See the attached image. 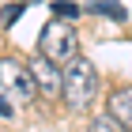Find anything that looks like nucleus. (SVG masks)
<instances>
[{
    "label": "nucleus",
    "instance_id": "8",
    "mask_svg": "<svg viewBox=\"0 0 132 132\" xmlns=\"http://www.w3.org/2000/svg\"><path fill=\"white\" fill-rule=\"evenodd\" d=\"M23 8H27V0H15V4H8V8L0 11V23H4V27H11V23L23 15Z\"/></svg>",
    "mask_w": 132,
    "mask_h": 132
},
{
    "label": "nucleus",
    "instance_id": "1",
    "mask_svg": "<svg viewBox=\"0 0 132 132\" xmlns=\"http://www.w3.org/2000/svg\"><path fill=\"white\" fill-rule=\"evenodd\" d=\"M94 98H98V68L87 57H76L64 68V102L76 113H83V110H91Z\"/></svg>",
    "mask_w": 132,
    "mask_h": 132
},
{
    "label": "nucleus",
    "instance_id": "9",
    "mask_svg": "<svg viewBox=\"0 0 132 132\" xmlns=\"http://www.w3.org/2000/svg\"><path fill=\"white\" fill-rule=\"evenodd\" d=\"M53 11H57V19H68V23L79 15V8H76L72 0H57V4H53Z\"/></svg>",
    "mask_w": 132,
    "mask_h": 132
},
{
    "label": "nucleus",
    "instance_id": "5",
    "mask_svg": "<svg viewBox=\"0 0 132 132\" xmlns=\"http://www.w3.org/2000/svg\"><path fill=\"white\" fill-rule=\"evenodd\" d=\"M106 110L121 128H132V87H117L110 94V102H106Z\"/></svg>",
    "mask_w": 132,
    "mask_h": 132
},
{
    "label": "nucleus",
    "instance_id": "10",
    "mask_svg": "<svg viewBox=\"0 0 132 132\" xmlns=\"http://www.w3.org/2000/svg\"><path fill=\"white\" fill-rule=\"evenodd\" d=\"M0 113H4V117H11V106H8V102H0Z\"/></svg>",
    "mask_w": 132,
    "mask_h": 132
},
{
    "label": "nucleus",
    "instance_id": "7",
    "mask_svg": "<svg viewBox=\"0 0 132 132\" xmlns=\"http://www.w3.org/2000/svg\"><path fill=\"white\" fill-rule=\"evenodd\" d=\"M87 132H125V128H121L117 121H113L110 113H106V117H94V121H91V128H87Z\"/></svg>",
    "mask_w": 132,
    "mask_h": 132
},
{
    "label": "nucleus",
    "instance_id": "4",
    "mask_svg": "<svg viewBox=\"0 0 132 132\" xmlns=\"http://www.w3.org/2000/svg\"><path fill=\"white\" fill-rule=\"evenodd\" d=\"M30 72H34V83H38V91L45 94V98H57V94H64V72H61V64L45 61V57H34Z\"/></svg>",
    "mask_w": 132,
    "mask_h": 132
},
{
    "label": "nucleus",
    "instance_id": "6",
    "mask_svg": "<svg viewBox=\"0 0 132 132\" xmlns=\"http://www.w3.org/2000/svg\"><path fill=\"white\" fill-rule=\"evenodd\" d=\"M91 11H94V15H110V19H117V23L128 19V11H125L117 0H91Z\"/></svg>",
    "mask_w": 132,
    "mask_h": 132
},
{
    "label": "nucleus",
    "instance_id": "2",
    "mask_svg": "<svg viewBox=\"0 0 132 132\" xmlns=\"http://www.w3.org/2000/svg\"><path fill=\"white\" fill-rule=\"evenodd\" d=\"M38 53L53 64H64L68 68L76 57H79V38H76V27L64 19H49L38 34Z\"/></svg>",
    "mask_w": 132,
    "mask_h": 132
},
{
    "label": "nucleus",
    "instance_id": "3",
    "mask_svg": "<svg viewBox=\"0 0 132 132\" xmlns=\"http://www.w3.org/2000/svg\"><path fill=\"white\" fill-rule=\"evenodd\" d=\"M0 83H4V94H8L11 102H34V94H38L34 72L23 68V64L11 61V57H4V61H0Z\"/></svg>",
    "mask_w": 132,
    "mask_h": 132
}]
</instances>
